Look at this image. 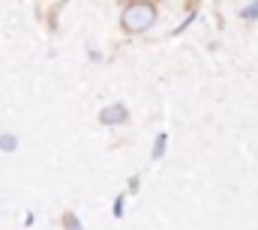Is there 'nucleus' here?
Segmentation results:
<instances>
[{
  "label": "nucleus",
  "mask_w": 258,
  "mask_h": 230,
  "mask_svg": "<svg viewBox=\"0 0 258 230\" xmlns=\"http://www.w3.org/2000/svg\"><path fill=\"white\" fill-rule=\"evenodd\" d=\"M156 24V6L150 0H132L120 12V27L126 33H144Z\"/></svg>",
  "instance_id": "nucleus-1"
},
{
  "label": "nucleus",
  "mask_w": 258,
  "mask_h": 230,
  "mask_svg": "<svg viewBox=\"0 0 258 230\" xmlns=\"http://www.w3.org/2000/svg\"><path fill=\"white\" fill-rule=\"evenodd\" d=\"M126 120H129V111H126V105H120V102H111V105H105L99 111V123L102 126H123Z\"/></svg>",
  "instance_id": "nucleus-2"
},
{
  "label": "nucleus",
  "mask_w": 258,
  "mask_h": 230,
  "mask_svg": "<svg viewBox=\"0 0 258 230\" xmlns=\"http://www.w3.org/2000/svg\"><path fill=\"white\" fill-rule=\"evenodd\" d=\"M15 147H18V138L15 135H0V150L3 153H12Z\"/></svg>",
  "instance_id": "nucleus-3"
},
{
  "label": "nucleus",
  "mask_w": 258,
  "mask_h": 230,
  "mask_svg": "<svg viewBox=\"0 0 258 230\" xmlns=\"http://www.w3.org/2000/svg\"><path fill=\"white\" fill-rule=\"evenodd\" d=\"M165 144H168V138H165V135H159V138H156V144H153V159H159V156L165 153Z\"/></svg>",
  "instance_id": "nucleus-4"
},
{
  "label": "nucleus",
  "mask_w": 258,
  "mask_h": 230,
  "mask_svg": "<svg viewBox=\"0 0 258 230\" xmlns=\"http://www.w3.org/2000/svg\"><path fill=\"white\" fill-rule=\"evenodd\" d=\"M66 230H81V224H78L75 215H66Z\"/></svg>",
  "instance_id": "nucleus-5"
},
{
  "label": "nucleus",
  "mask_w": 258,
  "mask_h": 230,
  "mask_svg": "<svg viewBox=\"0 0 258 230\" xmlns=\"http://www.w3.org/2000/svg\"><path fill=\"white\" fill-rule=\"evenodd\" d=\"M243 18H258V3H252V6L243 12Z\"/></svg>",
  "instance_id": "nucleus-6"
}]
</instances>
